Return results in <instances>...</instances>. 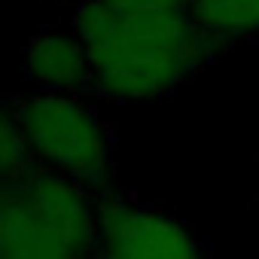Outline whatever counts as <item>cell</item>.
<instances>
[{
	"label": "cell",
	"mask_w": 259,
	"mask_h": 259,
	"mask_svg": "<svg viewBox=\"0 0 259 259\" xmlns=\"http://www.w3.org/2000/svg\"><path fill=\"white\" fill-rule=\"evenodd\" d=\"M73 31L89 52L95 89L113 101H156L223 52L189 13H116L101 0L73 10Z\"/></svg>",
	"instance_id": "obj_1"
},
{
	"label": "cell",
	"mask_w": 259,
	"mask_h": 259,
	"mask_svg": "<svg viewBox=\"0 0 259 259\" xmlns=\"http://www.w3.org/2000/svg\"><path fill=\"white\" fill-rule=\"evenodd\" d=\"M22 132L49 171L76 180L85 189L104 186L113 159V138L104 119L79 101V95L31 92L10 101Z\"/></svg>",
	"instance_id": "obj_2"
},
{
	"label": "cell",
	"mask_w": 259,
	"mask_h": 259,
	"mask_svg": "<svg viewBox=\"0 0 259 259\" xmlns=\"http://www.w3.org/2000/svg\"><path fill=\"white\" fill-rule=\"evenodd\" d=\"M92 259H201V250L174 217L128 198H107Z\"/></svg>",
	"instance_id": "obj_3"
},
{
	"label": "cell",
	"mask_w": 259,
	"mask_h": 259,
	"mask_svg": "<svg viewBox=\"0 0 259 259\" xmlns=\"http://www.w3.org/2000/svg\"><path fill=\"white\" fill-rule=\"evenodd\" d=\"M4 189H16L34 210V217L49 232H55L79 259L95 256L101 238V204L92 198V189L43 165L28 180Z\"/></svg>",
	"instance_id": "obj_4"
},
{
	"label": "cell",
	"mask_w": 259,
	"mask_h": 259,
	"mask_svg": "<svg viewBox=\"0 0 259 259\" xmlns=\"http://www.w3.org/2000/svg\"><path fill=\"white\" fill-rule=\"evenodd\" d=\"M22 76L34 92L79 95L95 89V70L76 31H40L22 46Z\"/></svg>",
	"instance_id": "obj_5"
},
{
	"label": "cell",
	"mask_w": 259,
	"mask_h": 259,
	"mask_svg": "<svg viewBox=\"0 0 259 259\" xmlns=\"http://www.w3.org/2000/svg\"><path fill=\"white\" fill-rule=\"evenodd\" d=\"M0 259H79L55 232H49L16 189L0 198Z\"/></svg>",
	"instance_id": "obj_6"
},
{
	"label": "cell",
	"mask_w": 259,
	"mask_h": 259,
	"mask_svg": "<svg viewBox=\"0 0 259 259\" xmlns=\"http://www.w3.org/2000/svg\"><path fill=\"white\" fill-rule=\"evenodd\" d=\"M189 16L220 46L259 37V0H192Z\"/></svg>",
	"instance_id": "obj_7"
},
{
	"label": "cell",
	"mask_w": 259,
	"mask_h": 259,
	"mask_svg": "<svg viewBox=\"0 0 259 259\" xmlns=\"http://www.w3.org/2000/svg\"><path fill=\"white\" fill-rule=\"evenodd\" d=\"M37 168H40V162L22 132L13 107L7 104L4 125H0V174H4V186H16V183L28 180Z\"/></svg>",
	"instance_id": "obj_8"
},
{
	"label": "cell",
	"mask_w": 259,
	"mask_h": 259,
	"mask_svg": "<svg viewBox=\"0 0 259 259\" xmlns=\"http://www.w3.org/2000/svg\"><path fill=\"white\" fill-rule=\"evenodd\" d=\"M116 13H189L192 0H101Z\"/></svg>",
	"instance_id": "obj_9"
},
{
	"label": "cell",
	"mask_w": 259,
	"mask_h": 259,
	"mask_svg": "<svg viewBox=\"0 0 259 259\" xmlns=\"http://www.w3.org/2000/svg\"><path fill=\"white\" fill-rule=\"evenodd\" d=\"M58 4H73V7H79V4H85V0H58Z\"/></svg>",
	"instance_id": "obj_10"
}]
</instances>
